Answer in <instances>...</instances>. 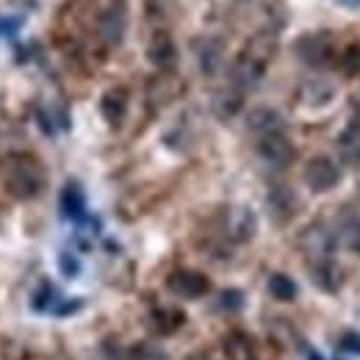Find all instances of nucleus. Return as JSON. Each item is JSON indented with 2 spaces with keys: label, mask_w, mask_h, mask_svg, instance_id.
I'll list each match as a JSON object with an SVG mask.
<instances>
[{
  "label": "nucleus",
  "mask_w": 360,
  "mask_h": 360,
  "mask_svg": "<svg viewBox=\"0 0 360 360\" xmlns=\"http://www.w3.org/2000/svg\"><path fill=\"white\" fill-rule=\"evenodd\" d=\"M167 288L180 300H200L211 291V280L197 269H175L167 277Z\"/></svg>",
  "instance_id": "obj_5"
},
{
  "label": "nucleus",
  "mask_w": 360,
  "mask_h": 360,
  "mask_svg": "<svg viewBox=\"0 0 360 360\" xmlns=\"http://www.w3.org/2000/svg\"><path fill=\"white\" fill-rule=\"evenodd\" d=\"M222 352H225L227 360H258V344L250 333L233 330L222 341Z\"/></svg>",
  "instance_id": "obj_11"
},
{
  "label": "nucleus",
  "mask_w": 360,
  "mask_h": 360,
  "mask_svg": "<svg viewBox=\"0 0 360 360\" xmlns=\"http://www.w3.org/2000/svg\"><path fill=\"white\" fill-rule=\"evenodd\" d=\"M128 105H131V94L125 86H111L108 91H103L100 97V114L105 120V125L120 128L128 117Z\"/></svg>",
  "instance_id": "obj_8"
},
{
  "label": "nucleus",
  "mask_w": 360,
  "mask_h": 360,
  "mask_svg": "<svg viewBox=\"0 0 360 360\" xmlns=\"http://www.w3.org/2000/svg\"><path fill=\"white\" fill-rule=\"evenodd\" d=\"M302 178H305L308 188H311L314 194H327V191H333V188L341 183V169H338V164H335L333 158H327V155H314V158L305 164Z\"/></svg>",
  "instance_id": "obj_4"
},
{
  "label": "nucleus",
  "mask_w": 360,
  "mask_h": 360,
  "mask_svg": "<svg viewBox=\"0 0 360 360\" xmlns=\"http://www.w3.org/2000/svg\"><path fill=\"white\" fill-rule=\"evenodd\" d=\"M247 125H250V131H255L258 136L271 134V131H283V120H280V114H277L274 108H266V105L252 108L250 117H247Z\"/></svg>",
  "instance_id": "obj_14"
},
{
  "label": "nucleus",
  "mask_w": 360,
  "mask_h": 360,
  "mask_svg": "<svg viewBox=\"0 0 360 360\" xmlns=\"http://www.w3.org/2000/svg\"><path fill=\"white\" fill-rule=\"evenodd\" d=\"M134 360H167V355L153 344H141L134 349Z\"/></svg>",
  "instance_id": "obj_20"
},
{
  "label": "nucleus",
  "mask_w": 360,
  "mask_h": 360,
  "mask_svg": "<svg viewBox=\"0 0 360 360\" xmlns=\"http://www.w3.org/2000/svg\"><path fill=\"white\" fill-rule=\"evenodd\" d=\"M349 241H352V247L360 252V222H355V227H349Z\"/></svg>",
  "instance_id": "obj_21"
},
{
  "label": "nucleus",
  "mask_w": 360,
  "mask_h": 360,
  "mask_svg": "<svg viewBox=\"0 0 360 360\" xmlns=\"http://www.w3.org/2000/svg\"><path fill=\"white\" fill-rule=\"evenodd\" d=\"M58 205H61V214L70 222H84L86 219V194H84V188H81L78 180H67L64 183L61 197H58Z\"/></svg>",
  "instance_id": "obj_10"
},
{
  "label": "nucleus",
  "mask_w": 360,
  "mask_h": 360,
  "mask_svg": "<svg viewBox=\"0 0 360 360\" xmlns=\"http://www.w3.org/2000/svg\"><path fill=\"white\" fill-rule=\"evenodd\" d=\"M241 105H244V91L236 89L233 84L227 86V89H219L214 94V103H211V108H214V114L219 117V120H233L238 111H241Z\"/></svg>",
  "instance_id": "obj_13"
},
{
  "label": "nucleus",
  "mask_w": 360,
  "mask_h": 360,
  "mask_svg": "<svg viewBox=\"0 0 360 360\" xmlns=\"http://www.w3.org/2000/svg\"><path fill=\"white\" fill-rule=\"evenodd\" d=\"M338 155L347 167L358 169L360 167V122L347 125L338 136Z\"/></svg>",
  "instance_id": "obj_12"
},
{
  "label": "nucleus",
  "mask_w": 360,
  "mask_h": 360,
  "mask_svg": "<svg viewBox=\"0 0 360 360\" xmlns=\"http://www.w3.org/2000/svg\"><path fill=\"white\" fill-rule=\"evenodd\" d=\"M266 211H269L271 222H277V225L291 222V219L297 217V211H300V197H297V191H294L291 186H285V183L271 186L269 197H266Z\"/></svg>",
  "instance_id": "obj_6"
},
{
  "label": "nucleus",
  "mask_w": 360,
  "mask_h": 360,
  "mask_svg": "<svg viewBox=\"0 0 360 360\" xmlns=\"http://www.w3.org/2000/svg\"><path fill=\"white\" fill-rule=\"evenodd\" d=\"M258 155L269 164L271 169H288L294 161H297V147L283 131H271V134L258 136V144H255Z\"/></svg>",
  "instance_id": "obj_3"
},
{
  "label": "nucleus",
  "mask_w": 360,
  "mask_h": 360,
  "mask_svg": "<svg viewBox=\"0 0 360 360\" xmlns=\"http://www.w3.org/2000/svg\"><path fill=\"white\" fill-rule=\"evenodd\" d=\"M128 31V0H108L97 14V37L105 47H117Z\"/></svg>",
  "instance_id": "obj_2"
},
{
  "label": "nucleus",
  "mask_w": 360,
  "mask_h": 360,
  "mask_svg": "<svg viewBox=\"0 0 360 360\" xmlns=\"http://www.w3.org/2000/svg\"><path fill=\"white\" fill-rule=\"evenodd\" d=\"M22 28L20 14H0V37H14Z\"/></svg>",
  "instance_id": "obj_19"
},
{
  "label": "nucleus",
  "mask_w": 360,
  "mask_h": 360,
  "mask_svg": "<svg viewBox=\"0 0 360 360\" xmlns=\"http://www.w3.org/2000/svg\"><path fill=\"white\" fill-rule=\"evenodd\" d=\"M186 321V316L180 314V311H175V308H158L155 314H153V324H155V330L158 333H175L180 324Z\"/></svg>",
  "instance_id": "obj_17"
},
{
  "label": "nucleus",
  "mask_w": 360,
  "mask_h": 360,
  "mask_svg": "<svg viewBox=\"0 0 360 360\" xmlns=\"http://www.w3.org/2000/svg\"><path fill=\"white\" fill-rule=\"evenodd\" d=\"M147 61L155 70H161V72H169V70L178 67V45H175V39H172L169 31L158 28L150 37V42H147Z\"/></svg>",
  "instance_id": "obj_7"
},
{
  "label": "nucleus",
  "mask_w": 360,
  "mask_h": 360,
  "mask_svg": "<svg viewBox=\"0 0 360 360\" xmlns=\"http://www.w3.org/2000/svg\"><path fill=\"white\" fill-rule=\"evenodd\" d=\"M341 6H347V8H360V0H338Z\"/></svg>",
  "instance_id": "obj_22"
},
{
  "label": "nucleus",
  "mask_w": 360,
  "mask_h": 360,
  "mask_svg": "<svg viewBox=\"0 0 360 360\" xmlns=\"http://www.w3.org/2000/svg\"><path fill=\"white\" fill-rule=\"evenodd\" d=\"M47 186L45 167L39 164L37 155L20 153L11 155L3 167V188L14 200H37Z\"/></svg>",
  "instance_id": "obj_1"
},
{
  "label": "nucleus",
  "mask_w": 360,
  "mask_h": 360,
  "mask_svg": "<svg viewBox=\"0 0 360 360\" xmlns=\"http://www.w3.org/2000/svg\"><path fill=\"white\" fill-rule=\"evenodd\" d=\"M294 53L308 67H321L330 58V37L327 34H305L294 42Z\"/></svg>",
  "instance_id": "obj_9"
},
{
  "label": "nucleus",
  "mask_w": 360,
  "mask_h": 360,
  "mask_svg": "<svg viewBox=\"0 0 360 360\" xmlns=\"http://www.w3.org/2000/svg\"><path fill=\"white\" fill-rule=\"evenodd\" d=\"M338 67L344 70V75H358L360 72V45H347L338 56Z\"/></svg>",
  "instance_id": "obj_18"
},
{
  "label": "nucleus",
  "mask_w": 360,
  "mask_h": 360,
  "mask_svg": "<svg viewBox=\"0 0 360 360\" xmlns=\"http://www.w3.org/2000/svg\"><path fill=\"white\" fill-rule=\"evenodd\" d=\"M186 360H211V355H205V352H194V355H188Z\"/></svg>",
  "instance_id": "obj_23"
},
{
  "label": "nucleus",
  "mask_w": 360,
  "mask_h": 360,
  "mask_svg": "<svg viewBox=\"0 0 360 360\" xmlns=\"http://www.w3.org/2000/svg\"><path fill=\"white\" fill-rule=\"evenodd\" d=\"M269 294L277 302H291V300H297V283L288 274L277 271L269 277Z\"/></svg>",
  "instance_id": "obj_15"
},
{
  "label": "nucleus",
  "mask_w": 360,
  "mask_h": 360,
  "mask_svg": "<svg viewBox=\"0 0 360 360\" xmlns=\"http://www.w3.org/2000/svg\"><path fill=\"white\" fill-rule=\"evenodd\" d=\"M197 56H200L202 72H205V75H214V72L219 70V61H222V45H219L217 39H205L202 47L197 50Z\"/></svg>",
  "instance_id": "obj_16"
}]
</instances>
